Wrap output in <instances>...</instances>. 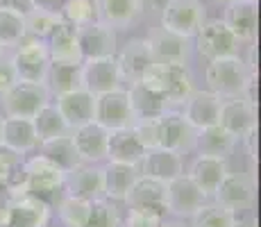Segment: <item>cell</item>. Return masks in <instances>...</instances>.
<instances>
[{
  "label": "cell",
  "instance_id": "cell-1",
  "mask_svg": "<svg viewBox=\"0 0 261 227\" xmlns=\"http://www.w3.org/2000/svg\"><path fill=\"white\" fill-rule=\"evenodd\" d=\"M64 180H66V173L55 161H50L43 155H37V157L23 161L21 178L12 186V193L34 195L53 207L59 203L64 193Z\"/></svg>",
  "mask_w": 261,
  "mask_h": 227
},
{
  "label": "cell",
  "instance_id": "cell-2",
  "mask_svg": "<svg viewBox=\"0 0 261 227\" xmlns=\"http://www.w3.org/2000/svg\"><path fill=\"white\" fill-rule=\"evenodd\" d=\"M204 78H207L209 89L220 98H239V95L248 98L252 89V70L239 55L209 59Z\"/></svg>",
  "mask_w": 261,
  "mask_h": 227
},
{
  "label": "cell",
  "instance_id": "cell-3",
  "mask_svg": "<svg viewBox=\"0 0 261 227\" xmlns=\"http://www.w3.org/2000/svg\"><path fill=\"white\" fill-rule=\"evenodd\" d=\"M150 89L159 91L168 105H182L193 91V78H191L187 64H157L152 62L150 68L141 78Z\"/></svg>",
  "mask_w": 261,
  "mask_h": 227
},
{
  "label": "cell",
  "instance_id": "cell-4",
  "mask_svg": "<svg viewBox=\"0 0 261 227\" xmlns=\"http://www.w3.org/2000/svg\"><path fill=\"white\" fill-rule=\"evenodd\" d=\"M123 203L127 205L129 211L137 214H150L164 218L168 214L166 205V182L148 178V175H139L134 180V184L129 186V191L125 193Z\"/></svg>",
  "mask_w": 261,
  "mask_h": 227
},
{
  "label": "cell",
  "instance_id": "cell-5",
  "mask_svg": "<svg viewBox=\"0 0 261 227\" xmlns=\"http://www.w3.org/2000/svg\"><path fill=\"white\" fill-rule=\"evenodd\" d=\"M9 62H12L18 82L46 84V75L50 68V55L43 41L23 39Z\"/></svg>",
  "mask_w": 261,
  "mask_h": 227
},
{
  "label": "cell",
  "instance_id": "cell-6",
  "mask_svg": "<svg viewBox=\"0 0 261 227\" xmlns=\"http://www.w3.org/2000/svg\"><path fill=\"white\" fill-rule=\"evenodd\" d=\"M159 14H162V28L189 39L195 37V32L207 21V12L200 0H168Z\"/></svg>",
  "mask_w": 261,
  "mask_h": 227
},
{
  "label": "cell",
  "instance_id": "cell-7",
  "mask_svg": "<svg viewBox=\"0 0 261 227\" xmlns=\"http://www.w3.org/2000/svg\"><path fill=\"white\" fill-rule=\"evenodd\" d=\"M154 128H157V148L173 150L177 155L191 153L195 148L198 130L182 114H173V112L162 114L159 118H154Z\"/></svg>",
  "mask_w": 261,
  "mask_h": 227
},
{
  "label": "cell",
  "instance_id": "cell-8",
  "mask_svg": "<svg viewBox=\"0 0 261 227\" xmlns=\"http://www.w3.org/2000/svg\"><path fill=\"white\" fill-rule=\"evenodd\" d=\"M48 103H50V91L46 84L16 82L3 93L5 114L18 116V118H32Z\"/></svg>",
  "mask_w": 261,
  "mask_h": 227
},
{
  "label": "cell",
  "instance_id": "cell-9",
  "mask_svg": "<svg viewBox=\"0 0 261 227\" xmlns=\"http://www.w3.org/2000/svg\"><path fill=\"white\" fill-rule=\"evenodd\" d=\"M212 198L216 200V205L225 207L234 216L245 214L254 205V182L243 173H229L227 170Z\"/></svg>",
  "mask_w": 261,
  "mask_h": 227
},
{
  "label": "cell",
  "instance_id": "cell-10",
  "mask_svg": "<svg viewBox=\"0 0 261 227\" xmlns=\"http://www.w3.org/2000/svg\"><path fill=\"white\" fill-rule=\"evenodd\" d=\"M239 39L234 32L225 25V21L214 18V21H204L202 28L195 32V45L198 53L207 59H218V57H229L237 55L239 50Z\"/></svg>",
  "mask_w": 261,
  "mask_h": 227
},
{
  "label": "cell",
  "instance_id": "cell-11",
  "mask_svg": "<svg viewBox=\"0 0 261 227\" xmlns=\"http://www.w3.org/2000/svg\"><path fill=\"white\" fill-rule=\"evenodd\" d=\"M95 123H100L107 130H118V128H132L137 123L129 107V98L127 91L123 89H114L107 93L95 95Z\"/></svg>",
  "mask_w": 261,
  "mask_h": 227
},
{
  "label": "cell",
  "instance_id": "cell-12",
  "mask_svg": "<svg viewBox=\"0 0 261 227\" xmlns=\"http://www.w3.org/2000/svg\"><path fill=\"white\" fill-rule=\"evenodd\" d=\"M145 41H148L152 62H157V64H187L191 57L189 37L175 34L166 28L152 30Z\"/></svg>",
  "mask_w": 261,
  "mask_h": 227
},
{
  "label": "cell",
  "instance_id": "cell-13",
  "mask_svg": "<svg viewBox=\"0 0 261 227\" xmlns=\"http://www.w3.org/2000/svg\"><path fill=\"white\" fill-rule=\"evenodd\" d=\"M120 73L116 64V55L112 57H95L82 62V89L89 93L100 95L107 91L120 89Z\"/></svg>",
  "mask_w": 261,
  "mask_h": 227
},
{
  "label": "cell",
  "instance_id": "cell-14",
  "mask_svg": "<svg viewBox=\"0 0 261 227\" xmlns=\"http://www.w3.org/2000/svg\"><path fill=\"white\" fill-rule=\"evenodd\" d=\"M207 203V195L198 189L189 175H177L170 182H166V205L168 211L175 216H193L195 211Z\"/></svg>",
  "mask_w": 261,
  "mask_h": 227
},
{
  "label": "cell",
  "instance_id": "cell-15",
  "mask_svg": "<svg viewBox=\"0 0 261 227\" xmlns=\"http://www.w3.org/2000/svg\"><path fill=\"white\" fill-rule=\"evenodd\" d=\"M80 43L82 59H95V57H112L116 55V32L109 25L91 21L75 28Z\"/></svg>",
  "mask_w": 261,
  "mask_h": 227
},
{
  "label": "cell",
  "instance_id": "cell-16",
  "mask_svg": "<svg viewBox=\"0 0 261 227\" xmlns=\"http://www.w3.org/2000/svg\"><path fill=\"white\" fill-rule=\"evenodd\" d=\"M218 125L225 128L232 136H245L250 130L257 128V112H254V100L239 95V98H223L220 105Z\"/></svg>",
  "mask_w": 261,
  "mask_h": 227
},
{
  "label": "cell",
  "instance_id": "cell-17",
  "mask_svg": "<svg viewBox=\"0 0 261 227\" xmlns=\"http://www.w3.org/2000/svg\"><path fill=\"white\" fill-rule=\"evenodd\" d=\"M50 207L41 198H34L28 193H16L9 203L7 223L12 227H48L50 220Z\"/></svg>",
  "mask_w": 261,
  "mask_h": 227
},
{
  "label": "cell",
  "instance_id": "cell-18",
  "mask_svg": "<svg viewBox=\"0 0 261 227\" xmlns=\"http://www.w3.org/2000/svg\"><path fill=\"white\" fill-rule=\"evenodd\" d=\"M107 136L109 130L95 120L71 130V139L82 164H98L100 159L107 157Z\"/></svg>",
  "mask_w": 261,
  "mask_h": 227
},
{
  "label": "cell",
  "instance_id": "cell-19",
  "mask_svg": "<svg viewBox=\"0 0 261 227\" xmlns=\"http://www.w3.org/2000/svg\"><path fill=\"white\" fill-rule=\"evenodd\" d=\"M184 118L193 125L195 130L209 128V125L218 123L220 116V105H223V98L214 91H191L189 98L184 100Z\"/></svg>",
  "mask_w": 261,
  "mask_h": 227
},
{
  "label": "cell",
  "instance_id": "cell-20",
  "mask_svg": "<svg viewBox=\"0 0 261 227\" xmlns=\"http://www.w3.org/2000/svg\"><path fill=\"white\" fill-rule=\"evenodd\" d=\"M55 107L59 109L62 118L66 120L68 130L80 128L84 123H91L95 116V95L89 93L87 89H73L68 93L57 95V105Z\"/></svg>",
  "mask_w": 261,
  "mask_h": 227
},
{
  "label": "cell",
  "instance_id": "cell-21",
  "mask_svg": "<svg viewBox=\"0 0 261 227\" xmlns=\"http://www.w3.org/2000/svg\"><path fill=\"white\" fill-rule=\"evenodd\" d=\"M95 21L109 25L112 30L129 28L143 12L141 0H93Z\"/></svg>",
  "mask_w": 261,
  "mask_h": 227
},
{
  "label": "cell",
  "instance_id": "cell-22",
  "mask_svg": "<svg viewBox=\"0 0 261 227\" xmlns=\"http://www.w3.org/2000/svg\"><path fill=\"white\" fill-rule=\"evenodd\" d=\"M116 64H118L120 80H125L129 84L139 82L145 75V70L150 68V64H152L148 41L145 39H132V41H127L123 45V50L118 53Z\"/></svg>",
  "mask_w": 261,
  "mask_h": 227
},
{
  "label": "cell",
  "instance_id": "cell-23",
  "mask_svg": "<svg viewBox=\"0 0 261 227\" xmlns=\"http://www.w3.org/2000/svg\"><path fill=\"white\" fill-rule=\"evenodd\" d=\"M64 189L66 193L84 198L89 203L98 198H105V186H102V168L93 164H80L71 173H66L64 180Z\"/></svg>",
  "mask_w": 261,
  "mask_h": 227
},
{
  "label": "cell",
  "instance_id": "cell-24",
  "mask_svg": "<svg viewBox=\"0 0 261 227\" xmlns=\"http://www.w3.org/2000/svg\"><path fill=\"white\" fill-rule=\"evenodd\" d=\"M127 98H129V107L137 120L143 118H159L162 114L168 112V100L164 98L159 91L150 89L145 82H132L127 89Z\"/></svg>",
  "mask_w": 261,
  "mask_h": 227
},
{
  "label": "cell",
  "instance_id": "cell-25",
  "mask_svg": "<svg viewBox=\"0 0 261 227\" xmlns=\"http://www.w3.org/2000/svg\"><path fill=\"white\" fill-rule=\"evenodd\" d=\"M46 48L50 55V62H62V64H82V53H80L77 34L71 23L62 21L53 30V34L46 39Z\"/></svg>",
  "mask_w": 261,
  "mask_h": 227
},
{
  "label": "cell",
  "instance_id": "cell-26",
  "mask_svg": "<svg viewBox=\"0 0 261 227\" xmlns=\"http://www.w3.org/2000/svg\"><path fill=\"white\" fill-rule=\"evenodd\" d=\"M225 25L239 41H252L257 32V0H232L225 9Z\"/></svg>",
  "mask_w": 261,
  "mask_h": 227
},
{
  "label": "cell",
  "instance_id": "cell-27",
  "mask_svg": "<svg viewBox=\"0 0 261 227\" xmlns=\"http://www.w3.org/2000/svg\"><path fill=\"white\" fill-rule=\"evenodd\" d=\"M139 164H141V175H148V178L162 182H170L173 178L182 175V157L166 148L145 150Z\"/></svg>",
  "mask_w": 261,
  "mask_h": 227
},
{
  "label": "cell",
  "instance_id": "cell-28",
  "mask_svg": "<svg viewBox=\"0 0 261 227\" xmlns=\"http://www.w3.org/2000/svg\"><path fill=\"white\" fill-rule=\"evenodd\" d=\"M145 153L141 141L134 134V128H118L109 130L107 136V159L109 161H120V164H132L139 166Z\"/></svg>",
  "mask_w": 261,
  "mask_h": 227
},
{
  "label": "cell",
  "instance_id": "cell-29",
  "mask_svg": "<svg viewBox=\"0 0 261 227\" xmlns=\"http://www.w3.org/2000/svg\"><path fill=\"white\" fill-rule=\"evenodd\" d=\"M225 173H227V164L225 159H218V157H207V155H200V157L193 159L189 168V178L198 184V189L202 191L207 198H212L218 189V184L223 182Z\"/></svg>",
  "mask_w": 261,
  "mask_h": 227
},
{
  "label": "cell",
  "instance_id": "cell-30",
  "mask_svg": "<svg viewBox=\"0 0 261 227\" xmlns=\"http://www.w3.org/2000/svg\"><path fill=\"white\" fill-rule=\"evenodd\" d=\"M0 143L16 150V153H21V155L32 153L39 145L32 118H18V116H7V118H3V136H0Z\"/></svg>",
  "mask_w": 261,
  "mask_h": 227
},
{
  "label": "cell",
  "instance_id": "cell-31",
  "mask_svg": "<svg viewBox=\"0 0 261 227\" xmlns=\"http://www.w3.org/2000/svg\"><path fill=\"white\" fill-rule=\"evenodd\" d=\"M234 145H237V136H232L218 123L198 130V134H195V148L200 150V155H207V157L227 159Z\"/></svg>",
  "mask_w": 261,
  "mask_h": 227
},
{
  "label": "cell",
  "instance_id": "cell-32",
  "mask_svg": "<svg viewBox=\"0 0 261 227\" xmlns=\"http://www.w3.org/2000/svg\"><path fill=\"white\" fill-rule=\"evenodd\" d=\"M139 178L137 166L120 164V161H109L102 168V186L107 200H123L134 180Z\"/></svg>",
  "mask_w": 261,
  "mask_h": 227
},
{
  "label": "cell",
  "instance_id": "cell-33",
  "mask_svg": "<svg viewBox=\"0 0 261 227\" xmlns=\"http://www.w3.org/2000/svg\"><path fill=\"white\" fill-rule=\"evenodd\" d=\"M46 87L50 93L62 95L73 89L82 87V64H62V62H50L48 75H46Z\"/></svg>",
  "mask_w": 261,
  "mask_h": 227
},
{
  "label": "cell",
  "instance_id": "cell-34",
  "mask_svg": "<svg viewBox=\"0 0 261 227\" xmlns=\"http://www.w3.org/2000/svg\"><path fill=\"white\" fill-rule=\"evenodd\" d=\"M62 14L57 9L43 7V5H37L32 12L25 16V37L23 39H34V41H43L53 34V30L62 23Z\"/></svg>",
  "mask_w": 261,
  "mask_h": 227
},
{
  "label": "cell",
  "instance_id": "cell-35",
  "mask_svg": "<svg viewBox=\"0 0 261 227\" xmlns=\"http://www.w3.org/2000/svg\"><path fill=\"white\" fill-rule=\"evenodd\" d=\"M41 155L43 157H48L50 161H55L64 173H71L73 168H77V166L82 164V159H80L77 150H75V143L71 139V132L64 134V136H57V139L43 141L41 143Z\"/></svg>",
  "mask_w": 261,
  "mask_h": 227
},
{
  "label": "cell",
  "instance_id": "cell-36",
  "mask_svg": "<svg viewBox=\"0 0 261 227\" xmlns=\"http://www.w3.org/2000/svg\"><path fill=\"white\" fill-rule=\"evenodd\" d=\"M32 125H34V132H37L39 143L50 141V139H57V136H64V134L71 132L68 125H66V120H64L62 114H59V109L50 103L43 105V107L32 116Z\"/></svg>",
  "mask_w": 261,
  "mask_h": 227
},
{
  "label": "cell",
  "instance_id": "cell-37",
  "mask_svg": "<svg viewBox=\"0 0 261 227\" xmlns=\"http://www.w3.org/2000/svg\"><path fill=\"white\" fill-rule=\"evenodd\" d=\"M57 214H59V220L66 227H84L89 214H91V203L84 198H77V195L66 193L59 198Z\"/></svg>",
  "mask_w": 261,
  "mask_h": 227
},
{
  "label": "cell",
  "instance_id": "cell-38",
  "mask_svg": "<svg viewBox=\"0 0 261 227\" xmlns=\"http://www.w3.org/2000/svg\"><path fill=\"white\" fill-rule=\"evenodd\" d=\"M234 218L237 216L232 211H227L225 207L220 205H207L204 203L191 216V225L189 227H232L234 225Z\"/></svg>",
  "mask_w": 261,
  "mask_h": 227
},
{
  "label": "cell",
  "instance_id": "cell-39",
  "mask_svg": "<svg viewBox=\"0 0 261 227\" xmlns=\"http://www.w3.org/2000/svg\"><path fill=\"white\" fill-rule=\"evenodd\" d=\"M23 37H25V16L0 7V45L12 48V45L21 43Z\"/></svg>",
  "mask_w": 261,
  "mask_h": 227
},
{
  "label": "cell",
  "instance_id": "cell-40",
  "mask_svg": "<svg viewBox=\"0 0 261 227\" xmlns=\"http://www.w3.org/2000/svg\"><path fill=\"white\" fill-rule=\"evenodd\" d=\"M123 220L118 216V209L112 205V200L98 198L91 203V214H89L84 227H120Z\"/></svg>",
  "mask_w": 261,
  "mask_h": 227
},
{
  "label": "cell",
  "instance_id": "cell-41",
  "mask_svg": "<svg viewBox=\"0 0 261 227\" xmlns=\"http://www.w3.org/2000/svg\"><path fill=\"white\" fill-rule=\"evenodd\" d=\"M21 168H23V155L0 143V184L12 189L21 178Z\"/></svg>",
  "mask_w": 261,
  "mask_h": 227
},
{
  "label": "cell",
  "instance_id": "cell-42",
  "mask_svg": "<svg viewBox=\"0 0 261 227\" xmlns=\"http://www.w3.org/2000/svg\"><path fill=\"white\" fill-rule=\"evenodd\" d=\"M59 14H62L64 21L71 23L73 28H80V25H84V23L95 21L93 0H64Z\"/></svg>",
  "mask_w": 261,
  "mask_h": 227
},
{
  "label": "cell",
  "instance_id": "cell-43",
  "mask_svg": "<svg viewBox=\"0 0 261 227\" xmlns=\"http://www.w3.org/2000/svg\"><path fill=\"white\" fill-rule=\"evenodd\" d=\"M164 218H157V216L150 214H137V211H129L127 220H125L120 227H159Z\"/></svg>",
  "mask_w": 261,
  "mask_h": 227
},
{
  "label": "cell",
  "instance_id": "cell-44",
  "mask_svg": "<svg viewBox=\"0 0 261 227\" xmlns=\"http://www.w3.org/2000/svg\"><path fill=\"white\" fill-rule=\"evenodd\" d=\"M16 82H18V80H16V73H14L12 62L0 57V95H3L9 87H14Z\"/></svg>",
  "mask_w": 261,
  "mask_h": 227
},
{
  "label": "cell",
  "instance_id": "cell-45",
  "mask_svg": "<svg viewBox=\"0 0 261 227\" xmlns=\"http://www.w3.org/2000/svg\"><path fill=\"white\" fill-rule=\"evenodd\" d=\"M37 5H39V0H0V7L9 9V12H16L21 16H28Z\"/></svg>",
  "mask_w": 261,
  "mask_h": 227
},
{
  "label": "cell",
  "instance_id": "cell-46",
  "mask_svg": "<svg viewBox=\"0 0 261 227\" xmlns=\"http://www.w3.org/2000/svg\"><path fill=\"white\" fill-rule=\"evenodd\" d=\"M141 3H143V7L152 9V12H162L164 5H166L168 0H141Z\"/></svg>",
  "mask_w": 261,
  "mask_h": 227
},
{
  "label": "cell",
  "instance_id": "cell-47",
  "mask_svg": "<svg viewBox=\"0 0 261 227\" xmlns=\"http://www.w3.org/2000/svg\"><path fill=\"white\" fill-rule=\"evenodd\" d=\"M232 227H257V220L252 218V216H248V218H234V225Z\"/></svg>",
  "mask_w": 261,
  "mask_h": 227
},
{
  "label": "cell",
  "instance_id": "cell-48",
  "mask_svg": "<svg viewBox=\"0 0 261 227\" xmlns=\"http://www.w3.org/2000/svg\"><path fill=\"white\" fill-rule=\"evenodd\" d=\"M159 227H189V225L179 223V220H162V225Z\"/></svg>",
  "mask_w": 261,
  "mask_h": 227
},
{
  "label": "cell",
  "instance_id": "cell-49",
  "mask_svg": "<svg viewBox=\"0 0 261 227\" xmlns=\"http://www.w3.org/2000/svg\"><path fill=\"white\" fill-rule=\"evenodd\" d=\"M0 136H3V116H0Z\"/></svg>",
  "mask_w": 261,
  "mask_h": 227
},
{
  "label": "cell",
  "instance_id": "cell-50",
  "mask_svg": "<svg viewBox=\"0 0 261 227\" xmlns=\"http://www.w3.org/2000/svg\"><path fill=\"white\" fill-rule=\"evenodd\" d=\"M220 3H232V0H220Z\"/></svg>",
  "mask_w": 261,
  "mask_h": 227
},
{
  "label": "cell",
  "instance_id": "cell-51",
  "mask_svg": "<svg viewBox=\"0 0 261 227\" xmlns=\"http://www.w3.org/2000/svg\"><path fill=\"white\" fill-rule=\"evenodd\" d=\"M46 3H57V0H46Z\"/></svg>",
  "mask_w": 261,
  "mask_h": 227
},
{
  "label": "cell",
  "instance_id": "cell-52",
  "mask_svg": "<svg viewBox=\"0 0 261 227\" xmlns=\"http://www.w3.org/2000/svg\"><path fill=\"white\" fill-rule=\"evenodd\" d=\"M3 227H12V225H3Z\"/></svg>",
  "mask_w": 261,
  "mask_h": 227
},
{
  "label": "cell",
  "instance_id": "cell-53",
  "mask_svg": "<svg viewBox=\"0 0 261 227\" xmlns=\"http://www.w3.org/2000/svg\"><path fill=\"white\" fill-rule=\"evenodd\" d=\"M0 53H3V45H0Z\"/></svg>",
  "mask_w": 261,
  "mask_h": 227
},
{
  "label": "cell",
  "instance_id": "cell-54",
  "mask_svg": "<svg viewBox=\"0 0 261 227\" xmlns=\"http://www.w3.org/2000/svg\"><path fill=\"white\" fill-rule=\"evenodd\" d=\"M0 227H3V225H0Z\"/></svg>",
  "mask_w": 261,
  "mask_h": 227
}]
</instances>
